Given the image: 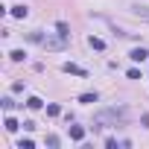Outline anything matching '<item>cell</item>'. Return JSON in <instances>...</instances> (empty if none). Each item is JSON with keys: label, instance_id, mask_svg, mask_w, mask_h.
Returning <instances> with one entry per match:
<instances>
[{"label": "cell", "instance_id": "cell-1", "mask_svg": "<svg viewBox=\"0 0 149 149\" xmlns=\"http://www.w3.org/2000/svg\"><path fill=\"white\" fill-rule=\"evenodd\" d=\"M61 70H64V73H76V76H82V79L88 76V70H85V67H76V64H70V61H64Z\"/></svg>", "mask_w": 149, "mask_h": 149}, {"label": "cell", "instance_id": "cell-2", "mask_svg": "<svg viewBox=\"0 0 149 149\" xmlns=\"http://www.w3.org/2000/svg\"><path fill=\"white\" fill-rule=\"evenodd\" d=\"M129 58H132V61H146V58H149V53H146L143 47H134V50L129 53Z\"/></svg>", "mask_w": 149, "mask_h": 149}, {"label": "cell", "instance_id": "cell-3", "mask_svg": "<svg viewBox=\"0 0 149 149\" xmlns=\"http://www.w3.org/2000/svg\"><path fill=\"white\" fill-rule=\"evenodd\" d=\"M70 140L82 143V140H85V129H82V126H70Z\"/></svg>", "mask_w": 149, "mask_h": 149}, {"label": "cell", "instance_id": "cell-4", "mask_svg": "<svg viewBox=\"0 0 149 149\" xmlns=\"http://www.w3.org/2000/svg\"><path fill=\"white\" fill-rule=\"evenodd\" d=\"M26 15H29V9H26L24 3H21V6H12V18H26Z\"/></svg>", "mask_w": 149, "mask_h": 149}, {"label": "cell", "instance_id": "cell-5", "mask_svg": "<svg viewBox=\"0 0 149 149\" xmlns=\"http://www.w3.org/2000/svg\"><path fill=\"white\" fill-rule=\"evenodd\" d=\"M56 32H58V38H67V35H70V26H67L64 21H58V24H56Z\"/></svg>", "mask_w": 149, "mask_h": 149}, {"label": "cell", "instance_id": "cell-6", "mask_svg": "<svg viewBox=\"0 0 149 149\" xmlns=\"http://www.w3.org/2000/svg\"><path fill=\"white\" fill-rule=\"evenodd\" d=\"M3 126H6V132H18V129H21V123H18L15 117H6V123H3Z\"/></svg>", "mask_w": 149, "mask_h": 149}, {"label": "cell", "instance_id": "cell-7", "mask_svg": "<svg viewBox=\"0 0 149 149\" xmlns=\"http://www.w3.org/2000/svg\"><path fill=\"white\" fill-rule=\"evenodd\" d=\"M88 44H91L94 50H105V41H102V38H94V35H91V38H88Z\"/></svg>", "mask_w": 149, "mask_h": 149}, {"label": "cell", "instance_id": "cell-8", "mask_svg": "<svg viewBox=\"0 0 149 149\" xmlns=\"http://www.w3.org/2000/svg\"><path fill=\"white\" fill-rule=\"evenodd\" d=\"M79 102H82V105H94V102H97V94H82Z\"/></svg>", "mask_w": 149, "mask_h": 149}, {"label": "cell", "instance_id": "cell-9", "mask_svg": "<svg viewBox=\"0 0 149 149\" xmlns=\"http://www.w3.org/2000/svg\"><path fill=\"white\" fill-rule=\"evenodd\" d=\"M9 56H12V61H24V56H26V53H24V50H12Z\"/></svg>", "mask_w": 149, "mask_h": 149}, {"label": "cell", "instance_id": "cell-10", "mask_svg": "<svg viewBox=\"0 0 149 149\" xmlns=\"http://www.w3.org/2000/svg\"><path fill=\"white\" fill-rule=\"evenodd\" d=\"M26 105H29V108H41V105H44V102H41V100H38V97H29V100H26Z\"/></svg>", "mask_w": 149, "mask_h": 149}, {"label": "cell", "instance_id": "cell-11", "mask_svg": "<svg viewBox=\"0 0 149 149\" xmlns=\"http://www.w3.org/2000/svg\"><path fill=\"white\" fill-rule=\"evenodd\" d=\"M47 114H50V117H58L61 108H58V105H47Z\"/></svg>", "mask_w": 149, "mask_h": 149}, {"label": "cell", "instance_id": "cell-12", "mask_svg": "<svg viewBox=\"0 0 149 149\" xmlns=\"http://www.w3.org/2000/svg\"><path fill=\"white\" fill-rule=\"evenodd\" d=\"M18 149H35V143L26 137V140H21V143H18Z\"/></svg>", "mask_w": 149, "mask_h": 149}, {"label": "cell", "instance_id": "cell-13", "mask_svg": "<svg viewBox=\"0 0 149 149\" xmlns=\"http://www.w3.org/2000/svg\"><path fill=\"white\" fill-rule=\"evenodd\" d=\"M3 108H6V111H12V108H15V102H12V97H3Z\"/></svg>", "mask_w": 149, "mask_h": 149}, {"label": "cell", "instance_id": "cell-14", "mask_svg": "<svg viewBox=\"0 0 149 149\" xmlns=\"http://www.w3.org/2000/svg\"><path fill=\"white\" fill-rule=\"evenodd\" d=\"M47 146H53V149H56V146H58V137H56V134H50V137H47Z\"/></svg>", "mask_w": 149, "mask_h": 149}]
</instances>
